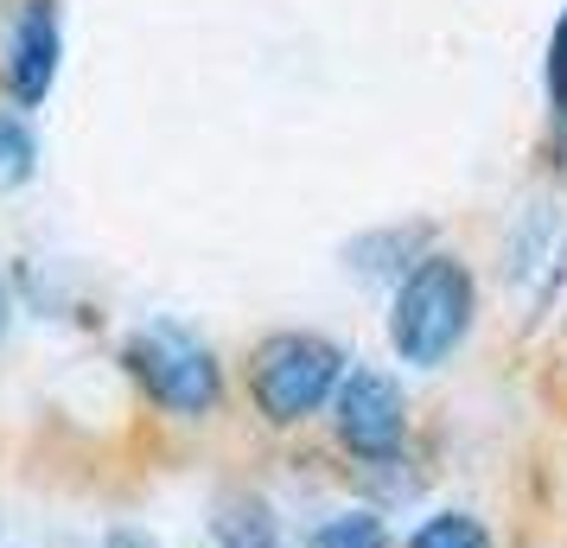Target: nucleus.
Listing matches in <instances>:
<instances>
[{
	"mask_svg": "<svg viewBox=\"0 0 567 548\" xmlns=\"http://www.w3.org/2000/svg\"><path fill=\"white\" fill-rule=\"evenodd\" d=\"M478 319V288H472V268L446 249H427L409 275L395 281V307H389V344L395 358L414 370L446 364L465 344Z\"/></svg>",
	"mask_w": 567,
	"mask_h": 548,
	"instance_id": "nucleus-1",
	"label": "nucleus"
},
{
	"mask_svg": "<svg viewBox=\"0 0 567 548\" xmlns=\"http://www.w3.org/2000/svg\"><path fill=\"white\" fill-rule=\"evenodd\" d=\"M344 351L319 332H275L256 344L249 358V402L268 427H307L312 415H326L344 390Z\"/></svg>",
	"mask_w": 567,
	"mask_h": 548,
	"instance_id": "nucleus-2",
	"label": "nucleus"
},
{
	"mask_svg": "<svg viewBox=\"0 0 567 548\" xmlns=\"http://www.w3.org/2000/svg\"><path fill=\"white\" fill-rule=\"evenodd\" d=\"M122 364L128 376L147 390L154 409L179 421H205L217 415V402H224V364L210 358V344H198L192 332L179 325H147V332H134L122 344Z\"/></svg>",
	"mask_w": 567,
	"mask_h": 548,
	"instance_id": "nucleus-3",
	"label": "nucleus"
},
{
	"mask_svg": "<svg viewBox=\"0 0 567 548\" xmlns=\"http://www.w3.org/2000/svg\"><path fill=\"white\" fill-rule=\"evenodd\" d=\"M332 434L351 459L389 466L402 453V441H409V402L395 390V376L351 364V376H344V390L332 402Z\"/></svg>",
	"mask_w": 567,
	"mask_h": 548,
	"instance_id": "nucleus-4",
	"label": "nucleus"
},
{
	"mask_svg": "<svg viewBox=\"0 0 567 548\" xmlns=\"http://www.w3.org/2000/svg\"><path fill=\"white\" fill-rule=\"evenodd\" d=\"M58 0H27L20 20H13V39H7V96L20 108H39L58 83Z\"/></svg>",
	"mask_w": 567,
	"mask_h": 548,
	"instance_id": "nucleus-5",
	"label": "nucleus"
},
{
	"mask_svg": "<svg viewBox=\"0 0 567 548\" xmlns=\"http://www.w3.org/2000/svg\"><path fill=\"white\" fill-rule=\"evenodd\" d=\"M210 529H217V548H281V529L261 497H224Z\"/></svg>",
	"mask_w": 567,
	"mask_h": 548,
	"instance_id": "nucleus-6",
	"label": "nucleus"
},
{
	"mask_svg": "<svg viewBox=\"0 0 567 548\" xmlns=\"http://www.w3.org/2000/svg\"><path fill=\"white\" fill-rule=\"evenodd\" d=\"M307 548H389V529L377 510H344V517H326L307 536Z\"/></svg>",
	"mask_w": 567,
	"mask_h": 548,
	"instance_id": "nucleus-7",
	"label": "nucleus"
},
{
	"mask_svg": "<svg viewBox=\"0 0 567 548\" xmlns=\"http://www.w3.org/2000/svg\"><path fill=\"white\" fill-rule=\"evenodd\" d=\"M402 548H497V542H491V529L478 517H465V510H440V517H427Z\"/></svg>",
	"mask_w": 567,
	"mask_h": 548,
	"instance_id": "nucleus-8",
	"label": "nucleus"
},
{
	"mask_svg": "<svg viewBox=\"0 0 567 548\" xmlns=\"http://www.w3.org/2000/svg\"><path fill=\"white\" fill-rule=\"evenodd\" d=\"M32 159H39V147H32L27 108H0V185H20L32 173Z\"/></svg>",
	"mask_w": 567,
	"mask_h": 548,
	"instance_id": "nucleus-9",
	"label": "nucleus"
},
{
	"mask_svg": "<svg viewBox=\"0 0 567 548\" xmlns=\"http://www.w3.org/2000/svg\"><path fill=\"white\" fill-rule=\"evenodd\" d=\"M548 96H555V115H567V7L555 20V39H548Z\"/></svg>",
	"mask_w": 567,
	"mask_h": 548,
	"instance_id": "nucleus-10",
	"label": "nucleus"
},
{
	"mask_svg": "<svg viewBox=\"0 0 567 548\" xmlns=\"http://www.w3.org/2000/svg\"><path fill=\"white\" fill-rule=\"evenodd\" d=\"M7 319H13V300H7V281H0V339H7Z\"/></svg>",
	"mask_w": 567,
	"mask_h": 548,
	"instance_id": "nucleus-11",
	"label": "nucleus"
}]
</instances>
